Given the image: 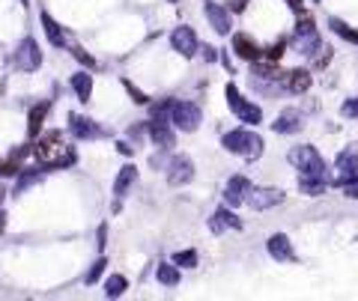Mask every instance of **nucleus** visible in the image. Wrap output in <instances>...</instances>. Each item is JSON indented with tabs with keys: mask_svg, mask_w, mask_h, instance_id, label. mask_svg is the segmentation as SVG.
<instances>
[{
	"mask_svg": "<svg viewBox=\"0 0 358 301\" xmlns=\"http://www.w3.org/2000/svg\"><path fill=\"white\" fill-rule=\"evenodd\" d=\"M305 128V114L298 108H284L278 119L272 123V132L275 135H298Z\"/></svg>",
	"mask_w": 358,
	"mask_h": 301,
	"instance_id": "nucleus-15",
	"label": "nucleus"
},
{
	"mask_svg": "<svg viewBox=\"0 0 358 301\" xmlns=\"http://www.w3.org/2000/svg\"><path fill=\"white\" fill-rule=\"evenodd\" d=\"M287 162L298 170V191L307 194V197H320L334 179L332 170L325 164V158L316 153L311 144L293 146L290 153H287Z\"/></svg>",
	"mask_w": 358,
	"mask_h": 301,
	"instance_id": "nucleus-1",
	"label": "nucleus"
},
{
	"mask_svg": "<svg viewBox=\"0 0 358 301\" xmlns=\"http://www.w3.org/2000/svg\"><path fill=\"white\" fill-rule=\"evenodd\" d=\"M334 179H332V185L341 188L343 182H350L352 176H358V149H343L341 155L334 158Z\"/></svg>",
	"mask_w": 358,
	"mask_h": 301,
	"instance_id": "nucleus-13",
	"label": "nucleus"
},
{
	"mask_svg": "<svg viewBox=\"0 0 358 301\" xmlns=\"http://www.w3.org/2000/svg\"><path fill=\"white\" fill-rule=\"evenodd\" d=\"M314 3H323V0H314Z\"/></svg>",
	"mask_w": 358,
	"mask_h": 301,
	"instance_id": "nucleus-45",
	"label": "nucleus"
},
{
	"mask_svg": "<svg viewBox=\"0 0 358 301\" xmlns=\"http://www.w3.org/2000/svg\"><path fill=\"white\" fill-rule=\"evenodd\" d=\"M201 119H203V110H201V105H197V102H173L171 123H173L176 132H185V135L197 132Z\"/></svg>",
	"mask_w": 358,
	"mask_h": 301,
	"instance_id": "nucleus-6",
	"label": "nucleus"
},
{
	"mask_svg": "<svg viewBox=\"0 0 358 301\" xmlns=\"http://www.w3.org/2000/svg\"><path fill=\"white\" fill-rule=\"evenodd\" d=\"M284 51H287V39H278V42L263 48V60H268V63H278V60L284 57Z\"/></svg>",
	"mask_w": 358,
	"mask_h": 301,
	"instance_id": "nucleus-29",
	"label": "nucleus"
},
{
	"mask_svg": "<svg viewBox=\"0 0 358 301\" xmlns=\"http://www.w3.org/2000/svg\"><path fill=\"white\" fill-rule=\"evenodd\" d=\"M69 132L75 135V140H99L105 135L102 126L84 114H69Z\"/></svg>",
	"mask_w": 358,
	"mask_h": 301,
	"instance_id": "nucleus-17",
	"label": "nucleus"
},
{
	"mask_svg": "<svg viewBox=\"0 0 358 301\" xmlns=\"http://www.w3.org/2000/svg\"><path fill=\"white\" fill-rule=\"evenodd\" d=\"M39 22H42V30H45V39H48V45L51 48H69V33H66V27L54 22V15L48 12V9H39Z\"/></svg>",
	"mask_w": 358,
	"mask_h": 301,
	"instance_id": "nucleus-14",
	"label": "nucleus"
},
{
	"mask_svg": "<svg viewBox=\"0 0 358 301\" xmlns=\"http://www.w3.org/2000/svg\"><path fill=\"white\" fill-rule=\"evenodd\" d=\"M284 191L281 188H251V194H248V206L254 209V212H266V209H275L284 203Z\"/></svg>",
	"mask_w": 358,
	"mask_h": 301,
	"instance_id": "nucleus-12",
	"label": "nucleus"
},
{
	"mask_svg": "<svg viewBox=\"0 0 358 301\" xmlns=\"http://www.w3.org/2000/svg\"><path fill=\"white\" fill-rule=\"evenodd\" d=\"M117 149H119V153H123V155H135V146L123 144V140H119V144H117Z\"/></svg>",
	"mask_w": 358,
	"mask_h": 301,
	"instance_id": "nucleus-41",
	"label": "nucleus"
},
{
	"mask_svg": "<svg viewBox=\"0 0 358 301\" xmlns=\"http://www.w3.org/2000/svg\"><path fill=\"white\" fill-rule=\"evenodd\" d=\"M96 236H99V242H96V245H99V254H105V245H108V242H105V239H108V224L99 227V233H96Z\"/></svg>",
	"mask_w": 358,
	"mask_h": 301,
	"instance_id": "nucleus-37",
	"label": "nucleus"
},
{
	"mask_svg": "<svg viewBox=\"0 0 358 301\" xmlns=\"http://www.w3.org/2000/svg\"><path fill=\"white\" fill-rule=\"evenodd\" d=\"M173 102H176V98H158L155 105H149V117H167V119H171Z\"/></svg>",
	"mask_w": 358,
	"mask_h": 301,
	"instance_id": "nucleus-33",
	"label": "nucleus"
},
{
	"mask_svg": "<svg viewBox=\"0 0 358 301\" xmlns=\"http://www.w3.org/2000/svg\"><path fill=\"white\" fill-rule=\"evenodd\" d=\"M126 286H128L126 275H108L105 277V298H119L126 293Z\"/></svg>",
	"mask_w": 358,
	"mask_h": 301,
	"instance_id": "nucleus-26",
	"label": "nucleus"
},
{
	"mask_svg": "<svg viewBox=\"0 0 358 301\" xmlns=\"http://www.w3.org/2000/svg\"><path fill=\"white\" fill-rule=\"evenodd\" d=\"M284 81H287V93H307L314 84V78L307 69H293V72L284 75Z\"/></svg>",
	"mask_w": 358,
	"mask_h": 301,
	"instance_id": "nucleus-23",
	"label": "nucleus"
},
{
	"mask_svg": "<svg viewBox=\"0 0 358 301\" xmlns=\"http://www.w3.org/2000/svg\"><path fill=\"white\" fill-rule=\"evenodd\" d=\"M221 146L227 153L248 158V162H257L263 155V137L251 132V128H233V132H227L221 137Z\"/></svg>",
	"mask_w": 358,
	"mask_h": 301,
	"instance_id": "nucleus-3",
	"label": "nucleus"
},
{
	"mask_svg": "<svg viewBox=\"0 0 358 301\" xmlns=\"http://www.w3.org/2000/svg\"><path fill=\"white\" fill-rule=\"evenodd\" d=\"M203 60H206V63H215V60H218V51L212 45H203Z\"/></svg>",
	"mask_w": 358,
	"mask_h": 301,
	"instance_id": "nucleus-39",
	"label": "nucleus"
},
{
	"mask_svg": "<svg viewBox=\"0 0 358 301\" xmlns=\"http://www.w3.org/2000/svg\"><path fill=\"white\" fill-rule=\"evenodd\" d=\"M266 250H268V257L275 259V263H296V250H293V242H290V236H284V233H272L266 239Z\"/></svg>",
	"mask_w": 358,
	"mask_h": 301,
	"instance_id": "nucleus-16",
	"label": "nucleus"
},
{
	"mask_svg": "<svg viewBox=\"0 0 358 301\" xmlns=\"http://www.w3.org/2000/svg\"><path fill=\"white\" fill-rule=\"evenodd\" d=\"M224 98H227V108L233 110V117L239 119V123H248V126H260L263 123L260 105H254L251 98H245L242 93H239L236 84H227L224 87Z\"/></svg>",
	"mask_w": 358,
	"mask_h": 301,
	"instance_id": "nucleus-4",
	"label": "nucleus"
},
{
	"mask_svg": "<svg viewBox=\"0 0 358 301\" xmlns=\"http://www.w3.org/2000/svg\"><path fill=\"white\" fill-rule=\"evenodd\" d=\"M33 155L45 170H63L69 164H75V149L63 144V135L60 132H45L39 137L33 146Z\"/></svg>",
	"mask_w": 358,
	"mask_h": 301,
	"instance_id": "nucleus-2",
	"label": "nucleus"
},
{
	"mask_svg": "<svg viewBox=\"0 0 358 301\" xmlns=\"http://www.w3.org/2000/svg\"><path fill=\"white\" fill-rule=\"evenodd\" d=\"M42 48H39L36 36H24L22 42H18L15 54H12V66L18 69V72H36L39 66H42Z\"/></svg>",
	"mask_w": 358,
	"mask_h": 301,
	"instance_id": "nucleus-5",
	"label": "nucleus"
},
{
	"mask_svg": "<svg viewBox=\"0 0 358 301\" xmlns=\"http://www.w3.org/2000/svg\"><path fill=\"white\" fill-rule=\"evenodd\" d=\"M233 54L245 63H257V60H263V48L248 33H233Z\"/></svg>",
	"mask_w": 358,
	"mask_h": 301,
	"instance_id": "nucleus-18",
	"label": "nucleus"
},
{
	"mask_svg": "<svg viewBox=\"0 0 358 301\" xmlns=\"http://www.w3.org/2000/svg\"><path fill=\"white\" fill-rule=\"evenodd\" d=\"M164 173H167V185H173V188L188 185V182L194 179V162H191V155H185V153H171Z\"/></svg>",
	"mask_w": 358,
	"mask_h": 301,
	"instance_id": "nucleus-7",
	"label": "nucleus"
},
{
	"mask_svg": "<svg viewBox=\"0 0 358 301\" xmlns=\"http://www.w3.org/2000/svg\"><path fill=\"white\" fill-rule=\"evenodd\" d=\"M123 87H126V93L132 96V102H135V105H149V96H146L137 84H132V78H123Z\"/></svg>",
	"mask_w": 358,
	"mask_h": 301,
	"instance_id": "nucleus-30",
	"label": "nucleus"
},
{
	"mask_svg": "<svg viewBox=\"0 0 358 301\" xmlns=\"http://www.w3.org/2000/svg\"><path fill=\"white\" fill-rule=\"evenodd\" d=\"M328 27H332V33L334 36H341L343 42H350V45H358V30L352 27V24H346L343 18H328Z\"/></svg>",
	"mask_w": 358,
	"mask_h": 301,
	"instance_id": "nucleus-25",
	"label": "nucleus"
},
{
	"mask_svg": "<svg viewBox=\"0 0 358 301\" xmlns=\"http://www.w3.org/2000/svg\"><path fill=\"white\" fill-rule=\"evenodd\" d=\"M135 182H137V167L135 164H123V167H119V173L114 179V197H117L114 209H119V200L128 194V188H132Z\"/></svg>",
	"mask_w": 358,
	"mask_h": 301,
	"instance_id": "nucleus-20",
	"label": "nucleus"
},
{
	"mask_svg": "<svg viewBox=\"0 0 358 301\" xmlns=\"http://www.w3.org/2000/svg\"><path fill=\"white\" fill-rule=\"evenodd\" d=\"M155 280H158L162 286H179V280H182V272H179L176 263H158Z\"/></svg>",
	"mask_w": 358,
	"mask_h": 301,
	"instance_id": "nucleus-24",
	"label": "nucleus"
},
{
	"mask_svg": "<svg viewBox=\"0 0 358 301\" xmlns=\"http://www.w3.org/2000/svg\"><path fill=\"white\" fill-rule=\"evenodd\" d=\"M3 200H6V188L0 185V209H3Z\"/></svg>",
	"mask_w": 358,
	"mask_h": 301,
	"instance_id": "nucleus-43",
	"label": "nucleus"
},
{
	"mask_svg": "<svg viewBox=\"0 0 358 301\" xmlns=\"http://www.w3.org/2000/svg\"><path fill=\"white\" fill-rule=\"evenodd\" d=\"M69 87H72V93L78 96V102H90L93 98V75H90V69H81V72H75L69 78Z\"/></svg>",
	"mask_w": 358,
	"mask_h": 301,
	"instance_id": "nucleus-21",
	"label": "nucleus"
},
{
	"mask_svg": "<svg viewBox=\"0 0 358 301\" xmlns=\"http://www.w3.org/2000/svg\"><path fill=\"white\" fill-rule=\"evenodd\" d=\"M251 188H254V185H251V179H248V176H242V173L230 176V179H227V185H224V203L230 206V209L248 203V194H251Z\"/></svg>",
	"mask_w": 358,
	"mask_h": 301,
	"instance_id": "nucleus-11",
	"label": "nucleus"
},
{
	"mask_svg": "<svg viewBox=\"0 0 358 301\" xmlns=\"http://www.w3.org/2000/svg\"><path fill=\"white\" fill-rule=\"evenodd\" d=\"M341 188H343V194L350 197V200H358V176H352L350 182H343Z\"/></svg>",
	"mask_w": 358,
	"mask_h": 301,
	"instance_id": "nucleus-36",
	"label": "nucleus"
},
{
	"mask_svg": "<svg viewBox=\"0 0 358 301\" xmlns=\"http://www.w3.org/2000/svg\"><path fill=\"white\" fill-rule=\"evenodd\" d=\"M203 12H206V22L209 27L215 30L218 36H227L233 30V12L227 3H215V0H203Z\"/></svg>",
	"mask_w": 358,
	"mask_h": 301,
	"instance_id": "nucleus-9",
	"label": "nucleus"
},
{
	"mask_svg": "<svg viewBox=\"0 0 358 301\" xmlns=\"http://www.w3.org/2000/svg\"><path fill=\"white\" fill-rule=\"evenodd\" d=\"M227 6H230V12H242L248 6V0H227Z\"/></svg>",
	"mask_w": 358,
	"mask_h": 301,
	"instance_id": "nucleus-40",
	"label": "nucleus"
},
{
	"mask_svg": "<svg viewBox=\"0 0 358 301\" xmlns=\"http://www.w3.org/2000/svg\"><path fill=\"white\" fill-rule=\"evenodd\" d=\"M18 173H22V162H15V158L0 162V179H15Z\"/></svg>",
	"mask_w": 358,
	"mask_h": 301,
	"instance_id": "nucleus-34",
	"label": "nucleus"
},
{
	"mask_svg": "<svg viewBox=\"0 0 358 301\" xmlns=\"http://www.w3.org/2000/svg\"><path fill=\"white\" fill-rule=\"evenodd\" d=\"M3 227H6V212L0 209V233H3Z\"/></svg>",
	"mask_w": 358,
	"mask_h": 301,
	"instance_id": "nucleus-42",
	"label": "nucleus"
},
{
	"mask_svg": "<svg viewBox=\"0 0 358 301\" xmlns=\"http://www.w3.org/2000/svg\"><path fill=\"white\" fill-rule=\"evenodd\" d=\"M284 3H287V6H290V9H293V12H296V15H302V12H305V0H284Z\"/></svg>",
	"mask_w": 358,
	"mask_h": 301,
	"instance_id": "nucleus-38",
	"label": "nucleus"
},
{
	"mask_svg": "<svg viewBox=\"0 0 358 301\" xmlns=\"http://www.w3.org/2000/svg\"><path fill=\"white\" fill-rule=\"evenodd\" d=\"M105 268H108V259H105V254H102V257H99V259H96V263H93V266H90V272L84 275V284H87V286H93V284H99V277H102V275H105Z\"/></svg>",
	"mask_w": 358,
	"mask_h": 301,
	"instance_id": "nucleus-27",
	"label": "nucleus"
},
{
	"mask_svg": "<svg viewBox=\"0 0 358 301\" xmlns=\"http://www.w3.org/2000/svg\"><path fill=\"white\" fill-rule=\"evenodd\" d=\"M146 137L153 140L158 149H167V153H171L173 144H176V128H173V123L167 117H149Z\"/></svg>",
	"mask_w": 358,
	"mask_h": 301,
	"instance_id": "nucleus-8",
	"label": "nucleus"
},
{
	"mask_svg": "<svg viewBox=\"0 0 358 301\" xmlns=\"http://www.w3.org/2000/svg\"><path fill=\"white\" fill-rule=\"evenodd\" d=\"M171 48L179 57L191 60L197 51H201V39H197V33L188 24H179V27H173V33H171Z\"/></svg>",
	"mask_w": 358,
	"mask_h": 301,
	"instance_id": "nucleus-10",
	"label": "nucleus"
},
{
	"mask_svg": "<svg viewBox=\"0 0 358 301\" xmlns=\"http://www.w3.org/2000/svg\"><path fill=\"white\" fill-rule=\"evenodd\" d=\"M227 227H230V230H242V221H239V218L230 212V206L224 203L221 209H215V215H212V218H209V230H212L215 236H221Z\"/></svg>",
	"mask_w": 358,
	"mask_h": 301,
	"instance_id": "nucleus-19",
	"label": "nucleus"
},
{
	"mask_svg": "<svg viewBox=\"0 0 358 301\" xmlns=\"http://www.w3.org/2000/svg\"><path fill=\"white\" fill-rule=\"evenodd\" d=\"M173 263L179 268H197V250H176L173 254Z\"/></svg>",
	"mask_w": 358,
	"mask_h": 301,
	"instance_id": "nucleus-31",
	"label": "nucleus"
},
{
	"mask_svg": "<svg viewBox=\"0 0 358 301\" xmlns=\"http://www.w3.org/2000/svg\"><path fill=\"white\" fill-rule=\"evenodd\" d=\"M36 182H42V173H36V170H30V173H27V170L22 167V173H18V185H15L12 194H22L27 185H36Z\"/></svg>",
	"mask_w": 358,
	"mask_h": 301,
	"instance_id": "nucleus-28",
	"label": "nucleus"
},
{
	"mask_svg": "<svg viewBox=\"0 0 358 301\" xmlns=\"http://www.w3.org/2000/svg\"><path fill=\"white\" fill-rule=\"evenodd\" d=\"M48 102H39L36 108H30V114H27V137L30 140H36L39 135H42V126H45V117H48Z\"/></svg>",
	"mask_w": 358,
	"mask_h": 301,
	"instance_id": "nucleus-22",
	"label": "nucleus"
},
{
	"mask_svg": "<svg viewBox=\"0 0 358 301\" xmlns=\"http://www.w3.org/2000/svg\"><path fill=\"white\" fill-rule=\"evenodd\" d=\"M341 114H343V117H350V119H358V96L346 98V102L341 105Z\"/></svg>",
	"mask_w": 358,
	"mask_h": 301,
	"instance_id": "nucleus-35",
	"label": "nucleus"
},
{
	"mask_svg": "<svg viewBox=\"0 0 358 301\" xmlns=\"http://www.w3.org/2000/svg\"><path fill=\"white\" fill-rule=\"evenodd\" d=\"M69 51H72V57L78 60V63H81L84 69H96V57L90 54V51H84L81 45H69Z\"/></svg>",
	"mask_w": 358,
	"mask_h": 301,
	"instance_id": "nucleus-32",
	"label": "nucleus"
},
{
	"mask_svg": "<svg viewBox=\"0 0 358 301\" xmlns=\"http://www.w3.org/2000/svg\"><path fill=\"white\" fill-rule=\"evenodd\" d=\"M167 3H179V0H167Z\"/></svg>",
	"mask_w": 358,
	"mask_h": 301,
	"instance_id": "nucleus-44",
	"label": "nucleus"
}]
</instances>
